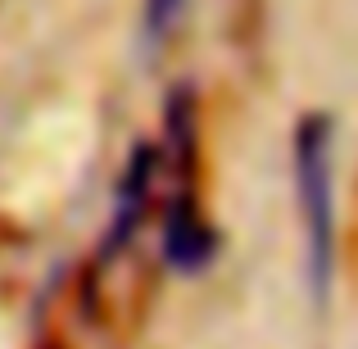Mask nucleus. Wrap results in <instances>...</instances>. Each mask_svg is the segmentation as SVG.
I'll return each instance as SVG.
<instances>
[{
  "label": "nucleus",
  "mask_w": 358,
  "mask_h": 349,
  "mask_svg": "<svg viewBox=\"0 0 358 349\" xmlns=\"http://www.w3.org/2000/svg\"><path fill=\"white\" fill-rule=\"evenodd\" d=\"M218 250V236L209 232V222L200 218L191 195H177L173 209L164 218V254L177 272H200Z\"/></svg>",
  "instance_id": "7ed1b4c3"
},
{
  "label": "nucleus",
  "mask_w": 358,
  "mask_h": 349,
  "mask_svg": "<svg viewBox=\"0 0 358 349\" xmlns=\"http://www.w3.org/2000/svg\"><path fill=\"white\" fill-rule=\"evenodd\" d=\"M155 173H159V150L141 145L136 155H131L122 182H118L114 227H109V236H105V254H118L122 245L131 241V232L141 227V218H145V209H150V191H155Z\"/></svg>",
  "instance_id": "f03ea898"
},
{
  "label": "nucleus",
  "mask_w": 358,
  "mask_h": 349,
  "mask_svg": "<svg viewBox=\"0 0 358 349\" xmlns=\"http://www.w3.org/2000/svg\"><path fill=\"white\" fill-rule=\"evenodd\" d=\"M295 195L304 213L308 281L317 304L327 299L336 272V177H331V118L308 114L295 127Z\"/></svg>",
  "instance_id": "f257e3e1"
},
{
  "label": "nucleus",
  "mask_w": 358,
  "mask_h": 349,
  "mask_svg": "<svg viewBox=\"0 0 358 349\" xmlns=\"http://www.w3.org/2000/svg\"><path fill=\"white\" fill-rule=\"evenodd\" d=\"M177 9H182V0H145V27H150V36H164L168 23L177 18Z\"/></svg>",
  "instance_id": "20e7f679"
}]
</instances>
